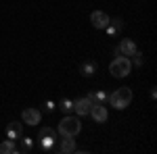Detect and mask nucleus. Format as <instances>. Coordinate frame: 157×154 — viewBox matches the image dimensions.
<instances>
[{"label": "nucleus", "instance_id": "8", "mask_svg": "<svg viewBox=\"0 0 157 154\" xmlns=\"http://www.w3.org/2000/svg\"><path fill=\"white\" fill-rule=\"evenodd\" d=\"M109 19L111 17L105 11H92L90 13V23L94 25V29H105L109 25Z\"/></svg>", "mask_w": 157, "mask_h": 154}, {"label": "nucleus", "instance_id": "9", "mask_svg": "<svg viewBox=\"0 0 157 154\" xmlns=\"http://www.w3.org/2000/svg\"><path fill=\"white\" fill-rule=\"evenodd\" d=\"M63 140H57L59 142V146H57V152L59 154H73L75 152V148H78V144H75V140H73L71 135H61Z\"/></svg>", "mask_w": 157, "mask_h": 154}, {"label": "nucleus", "instance_id": "4", "mask_svg": "<svg viewBox=\"0 0 157 154\" xmlns=\"http://www.w3.org/2000/svg\"><path fill=\"white\" fill-rule=\"evenodd\" d=\"M38 140L42 152H57V131L52 127H42L38 131Z\"/></svg>", "mask_w": 157, "mask_h": 154}, {"label": "nucleus", "instance_id": "10", "mask_svg": "<svg viewBox=\"0 0 157 154\" xmlns=\"http://www.w3.org/2000/svg\"><path fill=\"white\" fill-rule=\"evenodd\" d=\"M117 50H120L121 56H128V59H130V56H132L138 48H136V42H134V40L124 38V40H120V44H117Z\"/></svg>", "mask_w": 157, "mask_h": 154}, {"label": "nucleus", "instance_id": "13", "mask_svg": "<svg viewBox=\"0 0 157 154\" xmlns=\"http://www.w3.org/2000/svg\"><path fill=\"white\" fill-rule=\"evenodd\" d=\"M121 29H124V21H121L120 17H113V19H109V25L105 27V31H107L109 38H117L121 34Z\"/></svg>", "mask_w": 157, "mask_h": 154}, {"label": "nucleus", "instance_id": "15", "mask_svg": "<svg viewBox=\"0 0 157 154\" xmlns=\"http://www.w3.org/2000/svg\"><path fill=\"white\" fill-rule=\"evenodd\" d=\"M19 152V148L15 146V140H4V142L0 144V154H17Z\"/></svg>", "mask_w": 157, "mask_h": 154}, {"label": "nucleus", "instance_id": "1", "mask_svg": "<svg viewBox=\"0 0 157 154\" xmlns=\"http://www.w3.org/2000/svg\"><path fill=\"white\" fill-rule=\"evenodd\" d=\"M132 90L128 88V85H124V88H117L113 94L107 98V102L111 104V106L115 108V110H124V108H128L130 106V102H132Z\"/></svg>", "mask_w": 157, "mask_h": 154}, {"label": "nucleus", "instance_id": "7", "mask_svg": "<svg viewBox=\"0 0 157 154\" xmlns=\"http://www.w3.org/2000/svg\"><path fill=\"white\" fill-rule=\"evenodd\" d=\"M90 117L94 119V123H98V125L107 123V119H109L107 104H92V108H90Z\"/></svg>", "mask_w": 157, "mask_h": 154}, {"label": "nucleus", "instance_id": "14", "mask_svg": "<svg viewBox=\"0 0 157 154\" xmlns=\"http://www.w3.org/2000/svg\"><path fill=\"white\" fill-rule=\"evenodd\" d=\"M88 98L94 102V104H107V98H109V94L105 92V90H97V92H88Z\"/></svg>", "mask_w": 157, "mask_h": 154}, {"label": "nucleus", "instance_id": "18", "mask_svg": "<svg viewBox=\"0 0 157 154\" xmlns=\"http://www.w3.org/2000/svg\"><path fill=\"white\" fill-rule=\"evenodd\" d=\"M59 108L65 113V115H71V113H73V100H71V98H63L61 104H59Z\"/></svg>", "mask_w": 157, "mask_h": 154}, {"label": "nucleus", "instance_id": "2", "mask_svg": "<svg viewBox=\"0 0 157 154\" xmlns=\"http://www.w3.org/2000/svg\"><path fill=\"white\" fill-rule=\"evenodd\" d=\"M61 135H71V138H78V133L82 131V121L78 115H65L61 119L59 127H57Z\"/></svg>", "mask_w": 157, "mask_h": 154}, {"label": "nucleus", "instance_id": "12", "mask_svg": "<svg viewBox=\"0 0 157 154\" xmlns=\"http://www.w3.org/2000/svg\"><path fill=\"white\" fill-rule=\"evenodd\" d=\"M98 71V63L94 59H86L80 63V75L82 77H92Z\"/></svg>", "mask_w": 157, "mask_h": 154}, {"label": "nucleus", "instance_id": "16", "mask_svg": "<svg viewBox=\"0 0 157 154\" xmlns=\"http://www.w3.org/2000/svg\"><path fill=\"white\" fill-rule=\"evenodd\" d=\"M19 140H21V148H19V152H23V154H29L32 150H34V140H32L29 135H27V138H23V135H21Z\"/></svg>", "mask_w": 157, "mask_h": 154}, {"label": "nucleus", "instance_id": "19", "mask_svg": "<svg viewBox=\"0 0 157 154\" xmlns=\"http://www.w3.org/2000/svg\"><path fill=\"white\" fill-rule=\"evenodd\" d=\"M42 106H44V113H55L57 110V102L55 100H46Z\"/></svg>", "mask_w": 157, "mask_h": 154}, {"label": "nucleus", "instance_id": "20", "mask_svg": "<svg viewBox=\"0 0 157 154\" xmlns=\"http://www.w3.org/2000/svg\"><path fill=\"white\" fill-rule=\"evenodd\" d=\"M149 94H151V98H153V100H155V98H157V88H155V85H153V88L149 90Z\"/></svg>", "mask_w": 157, "mask_h": 154}, {"label": "nucleus", "instance_id": "11", "mask_svg": "<svg viewBox=\"0 0 157 154\" xmlns=\"http://www.w3.org/2000/svg\"><path fill=\"white\" fill-rule=\"evenodd\" d=\"M21 135H23V121H11L6 125V138L17 142Z\"/></svg>", "mask_w": 157, "mask_h": 154}, {"label": "nucleus", "instance_id": "3", "mask_svg": "<svg viewBox=\"0 0 157 154\" xmlns=\"http://www.w3.org/2000/svg\"><path fill=\"white\" fill-rule=\"evenodd\" d=\"M109 73L115 77V79H121V77H128L130 73H132V63L128 56H115V59L111 60V65H109Z\"/></svg>", "mask_w": 157, "mask_h": 154}, {"label": "nucleus", "instance_id": "17", "mask_svg": "<svg viewBox=\"0 0 157 154\" xmlns=\"http://www.w3.org/2000/svg\"><path fill=\"white\" fill-rule=\"evenodd\" d=\"M130 63H132V67H138V69L145 67V54H143L140 50H136L132 56H130Z\"/></svg>", "mask_w": 157, "mask_h": 154}, {"label": "nucleus", "instance_id": "6", "mask_svg": "<svg viewBox=\"0 0 157 154\" xmlns=\"http://www.w3.org/2000/svg\"><path fill=\"white\" fill-rule=\"evenodd\" d=\"M92 100L84 96V98H78V100H73V113L78 115V117H86V115H90V108H92Z\"/></svg>", "mask_w": 157, "mask_h": 154}, {"label": "nucleus", "instance_id": "5", "mask_svg": "<svg viewBox=\"0 0 157 154\" xmlns=\"http://www.w3.org/2000/svg\"><path fill=\"white\" fill-rule=\"evenodd\" d=\"M21 121L27 123V125H32V127H36V125L42 123V110L40 108H25L21 113Z\"/></svg>", "mask_w": 157, "mask_h": 154}]
</instances>
